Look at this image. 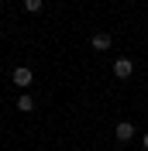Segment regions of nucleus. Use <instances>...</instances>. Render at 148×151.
Segmentation results:
<instances>
[{"label": "nucleus", "mask_w": 148, "mask_h": 151, "mask_svg": "<svg viewBox=\"0 0 148 151\" xmlns=\"http://www.w3.org/2000/svg\"><path fill=\"white\" fill-rule=\"evenodd\" d=\"M31 79H35V72H31L28 65H17L14 72H10V83H14V86H21V89H24V86H31Z\"/></svg>", "instance_id": "1"}, {"label": "nucleus", "mask_w": 148, "mask_h": 151, "mask_svg": "<svg viewBox=\"0 0 148 151\" xmlns=\"http://www.w3.org/2000/svg\"><path fill=\"white\" fill-rule=\"evenodd\" d=\"M114 76H117V79H128L131 72H134V62H131V58H114Z\"/></svg>", "instance_id": "2"}, {"label": "nucleus", "mask_w": 148, "mask_h": 151, "mask_svg": "<svg viewBox=\"0 0 148 151\" xmlns=\"http://www.w3.org/2000/svg\"><path fill=\"white\" fill-rule=\"evenodd\" d=\"M114 134H117V141H120V144H128L131 137H134V124H131V120H120L117 127H114Z\"/></svg>", "instance_id": "3"}, {"label": "nucleus", "mask_w": 148, "mask_h": 151, "mask_svg": "<svg viewBox=\"0 0 148 151\" xmlns=\"http://www.w3.org/2000/svg\"><path fill=\"white\" fill-rule=\"evenodd\" d=\"M90 41H93V48H96V52H107V48L114 45V38H110V35H93Z\"/></svg>", "instance_id": "4"}, {"label": "nucleus", "mask_w": 148, "mask_h": 151, "mask_svg": "<svg viewBox=\"0 0 148 151\" xmlns=\"http://www.w3.org/2000/svg\"><path fill=\"white\" fill-rule=\"evenodd\" d=\"M17 110L31 113V110H35V96H31V93H21V96H17Z\"/></svg>", "instance_id": "5"}, {"label": "nucleus", "mask_w": 148, "mask_h": 151, "mask_svg": "<svg viewBox=\"0 0 148 151\" xmlns=\"http://www.w3.org/2000/svg\"><path fill=\"white\" fill-rule=\"evenodd\" d=\"M41 7H45V0H24V10L28 14H41Z\"/></svg>", "instance_id": "6"}, {"label": "nucleus", "mask_w": 148, "mask_h": 151, "mask_svg": "<svg viewBox=\"0 0 148 151\" xmlns=\"http://www.w3.org/2000/svg\"><path fill=\"white\" fill-rule=\"evenodd\" d=\"M141 144H145V151H148V131H145V137H141Z\"/></svg>", "instance_id": "7"}]
</instances>
